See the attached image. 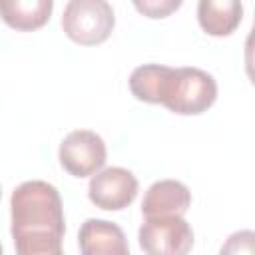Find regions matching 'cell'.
Here are the masks:
<instances>
[{"instance_id": "6da1fadb", "label": "cell", "mask_w": 255, "mask_h": 255, "mask_svg": "<svg viewBox=\"0 0 255 255\" xmlns=\"http://www.w3.org/2000/svg\"><path fill=\"white\" fill-rule=\"evenodd\" d=\"M129 90L135 100L161 104L179 116L203 114L217 100V84L213 76L199 68L143 64L131 72Z\"/></svg>"}, {"instance_id": "7a4b0ae2", "label": "cell", "mask_w": 255, "mask_h": 255, "mask_svg": "<svg viewBox=\"0 0 255 255\" xmlns=\"http://www.w3.org/2000/svg\"><path fill=\"white\" fill-rule=\"evenodd\" d=\"M12 233L22 231H54L66 233L64 207L58 189L42 179L20 183L10 197Z\"/></svg>"}, {"instance_id": "3957f363", "label": "cell", "mask_w": 255, "mask_h": 255, "mask_svg": "<svg viewBox=\"0 0 255 255\" xmlns=\"http://www.w3.org/2000/svg\"><path fill=\"white\" fill-rule=\"evenodd\" d=\"M114 24L116 16L106 0H70L62 14V28L66 36L82 46L106 42Z\"/></svg>"}, {"instance_id": "277c9868", "label": "cell", "mask_w": 255, "mask_h": 255, "mask_svg": "<svg viewBox=\"0 0 255 255\" xmlns=\"http://www.w3.org/2000/svg\"><path fill=\"white\" fill-rule=\"evenodd\" d=\"M137 239L145 255H187L193 247V231L183 217L145 219Z\"/></svg>"}, {"instance_id": "5b68a950", "label": "cell", "mask_w": 255, "mask_h": 255, "mask_svg": "<svg viewBox=\"0 0 255 255\" xmlns=\"http://www.w3.org/2000/svg\"><path fill=\"white\" fill-rule=\"evenodd\" d=\"M58 157L70 175L88 177L104 167L106 143L92 129H74L62 139Z\"/></svg>"}, {"instance_id": "8992f818", "label": "cell", "mask_w": 255, "mask_h": 255, "mask_svg": "<svg viewBox=\"0 0 255 255\" xmlns=\"http://www.w3.org/2000/svg\"><path fill=\"white\" fill-rule=\"evenodd\" d=\"M137 195V179L124 167H106L92 175L88 185L90 201L106 211H120L131 205Z\"/></svg>"}, {"instance_id": "52a82bcc", "label": "cell", "mask_w": 255, "mask_h": 255, "mask_svg": "<svg viewBox=\"0 0 255 255\" xmlns=\"http://www.w3.org/2000/svg\"><path fill=\"white\" fill-rule=\"evenodd\" d=\"M191 205V191L177 179H159L151 183L141 201V213L151 217H183Z\"/></svg>"}, {"instance_id": "ba28073f", "label": "cell", "mask_w": 255, "mask_h": 255, "mask_svg": "<svg viewBox=\"0 0 255 255\" xmlns=\"http://www.w3.org/2000/svg\"><path fill=\"white\" fill-rule=\"evenodd\" d=\"M78 243L82 255H129L122 227L108 219H86L80 227Z\"/></svg>"}, {"instance_id": "9c48e42d", "label": "cell", "mask_w": 255, "mask_h": 255, "mask_svg": "<svg viewBox=\"0 0 255 255\" xmlns=\"http://www.w3.org/2000/svg\"><path fill=\"white\" fill-rule=\"evenodd\" d=\"M243 4L237 0H201L197 20L209 36H229L241 24Z\"/></svg>"}, {"instance_id": "30bf717a", "label": "cell", "mask_w": 255, "mask_h": 255, "mask_svg": "<svg viewBox=\"0 0 255 255\" xmlns=\"http://www.w3.org/2000/svg\"><path fill=\"white\" fill-rule=\"evenodd\" d=\"M52 8V0H2L0 16L10 28L32 32L42 28L50 20Z\"/></svg>"}, {"instance_id": "8fae6325", "label": "cell", "mask_w": 255, "mask_h": 255, "mask_svg": "<svg viewBox=\"0 0 255 255\" xmlns=\"http://www.w3.org/2000/svg\"><path fill=\"white\" fill-rule=\"evenodd\" d=\"M16 255H64L62 239L54 231H22L12 233Z\"/></svg>"}, {"instance_id": "7c38bea8", "label": "cell", "mask_w": 255, "mask_h": 255, "mask_svg": "<svg viewBox=\"0 0 255 255\" xmlns=\"http://www.w3.org/2000/svg\"><path fill=\"white\" fill-rule=\"evenodd\" d=\"M219 255H255V233L251 229L231 233L221 245Z\"/></svg>"}, {"instance_id": "4fadbf2b", "label": "cell", "mask_w": 255, "mask_h": 255, "mask_svg": "<svg viewBox=\"0 0 255 255\" xmlns=\"http://www.w3.org/2000/svg\"><path fill=\"white\" fill-rule=\"evenodd\" d=\"M133 6L147 18H165L181 6V0H143V2L137 0L133 2Z\"/></svg>"}, {"instance_id": "5bb4252c", "label": "cell", "mask_w": 255, "mask_h": 255, "mask_svg": "<svg viewBox=\"0 0 255 255\" xmlns=\"http://www.w3.org/2000/svg\"><path fill=\"white\" fill-rule=\"evenodd\" d=\"M0 255H2V245H0Z\"/></svg>"}, {"instance_id": "9a60e30c", "label": "cell", "mask_w": 255, "mask_h": 255, "mask_svg": "<svg viewBox=\"0 0 255 255\" xmlns=\"http://www.w3.org/2000/svg\"><path fill=\"white\" fill-rule=\"evenodd\" d=\"M0 195H2V187H0Z\"/></svg>"}]
</instances>
